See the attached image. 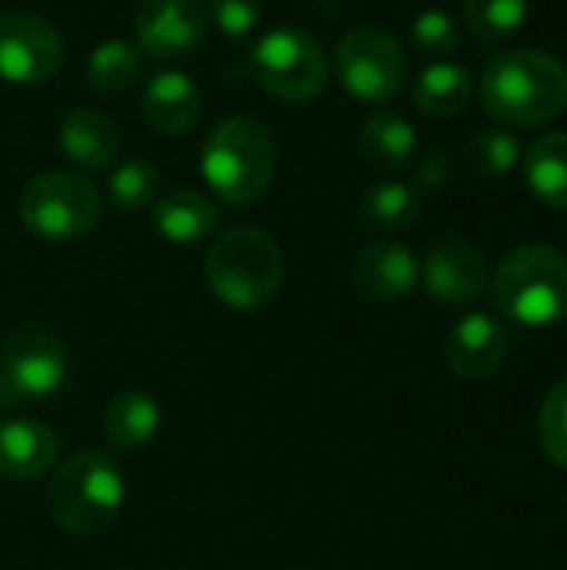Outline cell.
Returning <instances> with one entry per match:
<instances>
[{"mask_svg":"<svg viewBox=\"0 0 567 570\" xmlns=\"http://www.w3.org/2000/svg\"><path fill=\"white\" fill-rule=\"evenodd\" d=\"M481 104L498 124H548L567 107V67L535 47L498 53L481 73Z\"/></svg>","mask_w":567,"mask_h":570,"instance_id":"1","label":"cell"},{"mask_svg":"<svg viewBox=\"0 0 567 570\" xmlns=\"http://www.w3.org/2000/svg\"><path fill=\"white\" fill-rule=\"evenodd\" d=\"M127 498L117 461L104 451H80L63 461L47 484V514L57 528L77 538L107 531Z\"/></svg>","mask_w":567,"mask_h":570,"instance_id":"2","label":"cell"},{"mask_svg":"<svg viewBox=\"0 0 567 570\" xmlns=\"http://www.w3.org/2000/svg\"><path fill=\"white\" fill-rule=\"evenodd\" d=\"M274 167H277V150L271 130L244 114L221 120L207 134L201 150L204 180L231 207L254 204L274 180Z\"/></svg>","mask_w":567,"mask_h":570,"instance_id":"3","label":"cell"},{"mask_svg":"<svg viewBox=\"0 0 567 570\" xmlns=\"http://www.w3.org/2000/svg\"><path fill=\"white\" fill-rule=\"evenodd\" d=\"M204 277L211 294L231 311H257L281 291L284 257L271 234L257 227H234L211 244Z\"/></svg>","mask_w":567,"mask_h":570,"instance_id":"4","label":"cell"},{"mask_svg":"<svg viewBox=\"0 0 567 570\" xmlns=\"http://www.w3.org/2000/svg\"><path fill=\"white\" fill-rule=\"evenodd\" d=\"M491 297L515 324H561L567 321V257L548 244L515 247L491 277Z\"/></svg>","mask_w":567,"mask_h":570,"instance_id":"5","label":"cell"},{"mask_svg":"<svg viewBox=\"0 0 567 570\" xmlns=\"http://www.w3.org/2000/svg\"><path fill=\"white\" fill-rule=\"evenodd\" d=\"M247 70L261 90L287 104H307L328 83L324 50L301 27H274L264 33L251 50Z\"/></svg>","mask_w":567,"mask_h":570,"instance_id":"6","label":"cell"},{"mask_svg":"<svg viewBox=\"0 0 567 570\" xmlns=\"http://www.w3.org/2000/svg\"><path fill=\"white\" fill-rule=\"evenodd\" d=\"M17 210L30 234L43 240H74L97 227L104 200L87 177L70 170H50L23 187Z\"/></svg>","mask_w":567,"mask_h":570,"instance_id":"7","label":"cell"},{"mask_svg":"<svg viewBox=\"0 0 567 570\" xmlns=\"http://www.w3.org/2000/svg\"><path fill=\"white\" fill-rule=\"evenodd\" d=\"M70 377V354L57 334L27 324L17 327L0 351V397L7 411L23 401H40L63 391Z\"/></svg>","mask_w":567,"mask_h":570,"instance_id":"8","label":"cell"},{"mask_svg":"<svg viewBox=\"0 0 567 570\" xmlns=\"http://www.w3.org/2000/svg\"><path fill=\"white\" fill-rule=\"evenodd\" d=\"M334 60L344 90L364 104L391 100L408 77V57L401 43L381 27H354L344 33Z\"/></svg>","mask_w":567,"mask_h":570,"instance_id":"9","label":"cell"},{"mask_svg":"<svg viewBox=\"0 0 567 570\" xmlns=\"http://www.w3.org/2000/svg\"><path fill=\"white\" fill-rule=\"evenodd\" d=\"M63 40L57 27L27 10L0 13V77L10 83H43L60 70Z\"/></svg>","mask_w":567,"mask_h":570,"instance_id":"10","label":"cell"},{"mask_svg":"<svg viewBox=\"0 0 567 570\" xmlns=\"http://www.w3.org/2000/svg\"><path fill=\"white\" fill-rule=\"evenodd\" d=\"M140 50L157 60H180L204 43L207 10L201 0H140L134 13Z\"/></svg>","mask_w":567,"mask_h":570,"instance_id":"11","label":"cell"},{"mask_svg":"<svg viewBox=\"0 0 567 570\" xmlns=\"http://www.w3.org/2000/svg\"><path fill=\"white\" fill-rule=\"evenodd\" d=\"M508 351H511V334L491 314H468L444 337V364L461 381L491 377L508 361Z\"/></svg>","mask_w":567,"mask_h":570,"instance_id":"12","label":"cell"},{"mask_svg":"<svg viewBox=\"0 0 567 570\" xmlns=\"http://www.w3.org/2000/svg\"><path fill=\"white\" fill-rule=\"evenodd\" d=\"M421 281L438 304H471L488 287V261L465 240H438L421 264Z\"/></svg>","mask_w":567,"mask_h":570,"instance_id":"13","label":"cell"},{"mask_svg":"<svg viewBox=\"0 0 567 570\" xmlns=\"http://www.w3.org/2000/svg\"><path fill=\"white\" fill-rule=\"evenodd\" d=\"M354 284L358 291H364L374 301H401L404 294H411L421 281V264L418 257L398 244V240H378L368 244L358 257H354Z\"/></svg>","mask_w":567,"mask_h":570,"instance_id":"14","label":"cell"},{"mask_svg":"<svg viewBox=\"0 0 567 570\" xmlns=\"http://www.w3.org/2000/svg\"><path fill=\"white\" fill-rule=\"evenodd\" d=\"M57 434L30 417L0 424V474L10 481H37L57 468Z\"/></svg>","mask_w":567,"mask_h":570,"instance_id":"15","label":"cell"},{"mask_svg":"<svg viewBox=\"0 0 567 570\" xmlns=\"http://www.w3.org/2000/svg\"><path fill=\"white\" fill-rule=\"evenodd\" d=\"M144 120L167 137L187 134L201 117V90L197 83L180 70H160L147 80L140 97Z\"/></svg>","mask_w":567,"mask_h":570,"instance_id":"16","label":"cell"},{"mask_svg":"<svg viewBox=\"0 0 567 570\" xmlns=\"http://www.w3.org/2000/svg\"><path fill=\"white\" fill-rule=\"evenodd\" d=\"M60 150L70 164L84 167V170H107L117 160L120 150V134L117 124L94 110V107H77L63 117L60 130H57Z\"/></svg>","mask_w":567,"mask_h":570,"instance_id":"17","label":"cell"},{"mask_svg":"<svg viewBox=\"0 0 567 570\" xmlns=\"http://www.w3.org/2000/svg\"><path fill=\"white\" fill-rule=\"evenodd\" d=\"M217 224L221 214L201 190L174 187L154 200V230L170 244H201L217 230Z\"/></svg>","mask_w":567,"mask_h":570,"instance_id":"18","label":"cell"},{"mask_svg":"<svg viewBox=\"0 0 567 570\" xmlns=\"http://www.w3.org/2000/svg\"><path fill=\"white\" fill-rule=\"evenodd\" d=\"M160 404L144 391H120L104 411V434L110 448L130 454L147 448L160 431Z\"/></svg>","mask_w":567,"mask_h":570,"instance_id":"19","label":"cell"},{"mask_svg":"<svg viewBox=\"0 0 567 570\" xmlns=\"http://www.w3.org/2000/svg\"><path fill=\"white\" fill-rule=\"evenodd\" d=\"M528 190L551 210H567V134H545L525 150Z\"/></svg>","mask_w":567,"mask_h":570,"instance_id":"20","label":"cell"},{"mask_svg":"<svg viewBox=\"0 0 567 570\" xmlns=\"http://www.w3.org/2000/svg\"><path fill=\"white\" fill-rule=\"evenodd\" d=\"M471 100V70L451 60L431 63L414 83V107L431 120L458 117Z\"/></svg>","mask_w":567,"mask_h":570,"instance_id":"21","label":"cell"},{"mask_svg":"<svg viewBox=\"0 0 567 570\" xmlns=\"http://www.w3.org/2000/svg\"><path fill=\"white\" fill-rule=\"evenodd\" d=\"M414 144V127L394 110H378L361 127V154L378 170H401L411 160Z\"/></svg>","mask_w":567,"mask_h":570,"instance_id":"22","label":"cell"},{"mask_svg":"<svg viewBox=\"0 0 567 570\" xmlns=\"http://www.w3.org/2000/svg\"><path fill=\"white\" fill-rule=\"evenodd\" d=\"M358 214L371 230L381 234H394V230H408L418 217H421V194L411 184L401 180H381L371 184L361 200H358Z\"/></svg>","mask_w":567,"mask_h":570,"instance_id":"23","label":"cell"},{"mask_svg":"<svg viewBox=\"0 0 567 570\" xmlns=\"http://www.w3.org/2000/svg\"><path fill=\"white\" fill-rule=\"evenodd\" d=\"M140 73H144V60L130 40H104L94 47L87 60V83L104 97L130 90L140 80Z\"/></svg>","mask_w":567,"mask_h":570,"instance_id":"24","label":"cell"},{"mask_svg":"<svg viewBox=\"0 0 567 570\" xmlns=\"http://www.w3.org/2000/svg\"><path fill=\"white\" fill-rule=\"evenodd\" d=\"M518 160H521V144L505 130H478L465 144V167L481 180L505 177L508 170H515Z\"/></svg>","mask_w":567,"mask_h":570,"instance_id":"25","label":"cell"},{"mask_svg":"<svg viewBox=\"0 0 567 570\" xmlns=\"http://www.w3.org/2000/svg\"><path fill=\"white\" fill-rule=\"evenodd\" d=\"M465 17L481 43H501L525 23L528 0H465Z\"/></svg>","mask_w":567,"mask_h":570,"instance_id":"26","label":"cell"},{"mask_svg":"<svg viewBox=\"0 0 567 570\" xmlns=\"http://www.w3.org/2000/svg\"><path fill=\"white\" fill-rule=\"evenodd\" d=\"M157 170L154 164L134 157V160H124L114 174H110V184H107V197L114 204V210L120 214H134V210H144L147 204H154L157 197Z\"/></svg>","mask_w":567,"mask_h":570,"instance_id":"27","label":"cell"},{"mask_svg":"<svg viewBox=\"0 0 567 570\" xmlns=\"http://www.w3.org/2000/svg\"><path fill=\"white\" fill-rule=\"evenodd\" d=\"M411 47L424 57H448L461 47V27L448 10H424L411 23Z\"/></svg>","mask_w":567,"mask_h":570,"instance_id":"28","label":"cell"},{"mask_svg":"<svg viewBox=\"0 0 567 570\" xmlns=\"http://www.w3.org/2000/svg\"><path fill=\"white\" fill-rule=\"evenodd\" d=\"M538 434H541V448L545 454L558 464L567 468V377L558 381L545 404H541V421H538Z\"/></svg>","mask_w":567,"mask_h":570,"instance_id":"29","label":"cell"},{"mask_svg":"<svg viewBox=\"0 0 567 570\" xmlns=\"http://www.w3.org/2000/svg\"><path fill=\"white\" fill-rule=\"evenodd\" d=\"M264 17V0H211V20L231 40L247 37Z\"/></svg>","mask_w":567,"mask_h":570,"instance_id":"30","label":"cell"},{"mask_svg":"<svg viewBox=\"0 0 567 570\" xmlns=\"http://www.w3.org/2000/svg\"><path fill=\"white\" fill-rule=\"evenodd\" d=\"M451 177H454V160H451L448 150H431L414 167V184L421 190H441L444 184H451Z\"/></svg>","mask_w":567,"mask_h":570,"instance_id":"31","label":"cell"},{"mask_svg":"<svg viewBox=\"0 0 567 570\" xmlns=\"http://www.w3.org/2000/svg\"><path fill=\"white\" fill-rule=\"evenodd\" d=\"M3 411H7V404H3V397H0V414H3Z\"/></svg>","mask_w":567,"mask_h":570,"instance_id":"32","label":"cell"}]
</instances>
